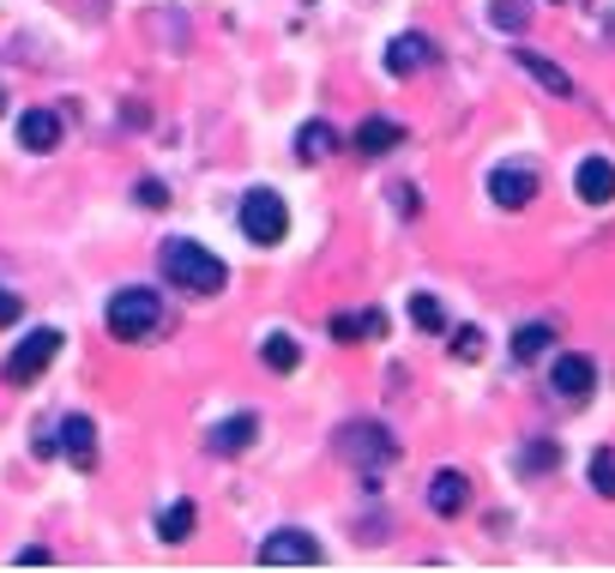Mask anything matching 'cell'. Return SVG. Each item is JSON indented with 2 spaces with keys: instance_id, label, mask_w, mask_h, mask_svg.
Returning a JSON list of instances; mask_svg holds the SVG:
<instances>
[{
  "instance_id": "13",
  "label": "cell",
  "mask_w": 615,
  "mask_h": 573,
  "mask_svg": "<svg viewBox=\"0 0 615 573\" xmlns=\"http://www.w3.org/2000/svg\"><path fill=\"white\" fill-rule=\"evenodd\" d=\"M19 146L24 151H55L60 146V115L55 110H24L19 115Z\"/></svg>"
},
{
  "instance_id": "28",
  "label": "cell",
  "mask_w": 615,
  "mask_h": 573,
  "mask_svg": "<svg viewBox=\"0 0 615 573\" xmlns=\"http://www.w3.org/2000/svg\"><path fill=\"white\" fill-rule=\"evenodd\" d=\"M24 314V296H12V290H0V326H12V320Z\"/></svg>"
},
{
  "instance_id": "14",
  "label": "cell",
  "mask_w": 615,
  "mask_h": 573,
  "mask_svg": "<svg viewBox=\"0 0 615 573\" xmlns=\"http://www.w3.org/2000/svg\"><path fill=\"white\" fill-rule=\"evenodd\" d=\"M392 146H405V127L386 122V115H368V122L356 127V151H362V158H386Z\"/></svg>"
},
{
  "instance_id": "27",
  "label": "cell",
  "mask_w": 615,
  "mask_h": 573,
  "mask_svg": "<svg viewBox=\"0 0 615 573\" xmlns=\"http://www.w3.org/2000/svg\"><path fill=\"white\" fill-rule=\"evenodd\" d=\"M453 356L477 363V356H482V332H477V326H458V332H453Z\"/></svg>"
},
{
  "instance_id": "1",
  "label": "cell",
  "mask_w": 615,
  "mask_h": 573,
  "mask_svg": "<svg viewBox=\"0 0 615 573\" xmlns=\"http://www.w3.org/2000/svg\"><path fill=\"white\" fill-rule=\"evenodd\" d=\"M157 266H163V278L175 284L181 296H217L229 284V266L212 254V248L187 242V236H169L163 248H157Z\"/></svg>"
},
{
  "instance_id": "17",
  "label": "cell",
  "mask_w": 615,
  "mask_h": 573,
  "mask_svg": "<svg viewBox=\"0 0 615 573\" xmlns=\"http://www.w3.org/2000/svg\"><path fill=\"white\" fill-rule=\"evenodd\" d=\"M332 151H338L332 122H301V127H296V158H301V163H320V158H332Z\"/></svg>"
},
{
  "instance_id": "24",
  "label": "cell",
  "mask_w": 615,
  "mask_h": 573,
  "mask_svg": "<svg viewBox=\"0 0 615 573\" xmlns=\"http://www.w3.org/2000/svg\"><path fill=\"white\" fill-rule=\"evenodd\" d=\"M591 489H597V495H610L615 501V452L603 447L597 459H591Z\"/></svg>"
},
{
  "instance_id": "7",
  "label": "cell",
  "mask_w": 615,
  "mask_h": 573,
  "mask_svg": "<svg viewBox=\"0 0 615 573\" xmlns=\"http://www.w3.org/2000/svg\"><path fill=\"white\" fill-rule=\"evenodd\" d=\"M549 387H555V399H567V404H585L591 399V387H597V368H591V356H555V368H549Z\"/></svg>"
},
{
  "instance_id": "20",
  "label": "cell",
  "mask_w": 615,
  "mask_h": 573,
  "mask_svg": "<svg viewBox=\"0 0 615 573\" xmlns=\"http://www.w3.org/2000/svg\"><path fill=\"white\" fill-rule=\"evenodd\" d=\"M549 344H555V326H549V320H531V326L513 332V356H519V363H537Z\"/></svg>"
},
{
  "instance_id": "18",
  "label": "cell",
  "mask_w": 615,
  "mask_h": 573,
  "mask_svg": "<svg viewBox=\"0 0 615 573\" xmlns=\"http://www.w3.org/2000/svg\"><path fill=\"white\" fill-rule=\"evenodd\" d=\"M332 339H338V344H350V339H386V314H380V308L338 314V320H332Z\"/></svg>"
},
{
  "instance_id": "10",
  "label": "cell",
  "mask_w": 615,
  "mask_h": 573,
  "mask_svg": "<svg viewBox=\"0 0 615 573\" xmlns=\"http://www.w3.org/2000/svg\"><path fill=\"white\" fill-rule=\"evenodd\" d=\"M573 187H579L585 206H610V199H615V163L610 158H585V163H579V175H573Z\"/></svg>"
},
{
  "instance_id": "25",
  "label": "cell",
  "mask_w": 615,
  "mask_h": 573,
  "mask_svg": "<svg viewBox=\"0 0 615 573\" xmlns=\"http://www.w3.org/2000/svg\"><path fill=\"white\" fill-rule=\"evenodd\" d=\"M133 199H139V206H145V211H163V206H169V187H163V182H157V175H145V182H139V187H133Z\"/></svg>"
},
{
  "instance_id": "21",
  "label": "cell",
  "mask_w": 615,
  "mask_h": 573,
  "mask_svg": "<svg viewBox=\"0 0 615 573\" xmlns=\"http://www.w3.org/2000/svg\"><path fill=\"white\" fill-rule=\"evenodd\" d=\"M260 363L272 368V375H289V368L301 363V351H296V339H289V332H272V339H265V351H260Z\"/></svg>"
},
{
  "instance_id": "4",
  "label": "cell",
  "mask_w": 615,
  "mask_h": 573,
  "mask_svg": "<svg viewBox=\"0 0 615 573\" xmlns=\"http://www.w3.org/2000/svg\"><path fill=\"white\" fill-rule=\"evenodd\" d=\"M55 356H60V332L55 326L24 332V339L12 344V356H7V380H12V387H31V380L48 375V363H55Z\"/></svg>"
},
{
  "instance_id": "3",
  "label": "cell",
  "mask_w": 615,
  "mask_h": 573,
  "mask_svg": "<svg viewBox=\"0 0 615 573\" xmlns=\"http://www.w3.org/2000/svg\"><path fill=\"white\" fill-rule=\"evenodd\" d=\"M338 459L356 465L362 477H374L398 459V440H392V428H380V423H344L338 428Z\"/></svg>"
},
{
  "instance_id": "29",
  "label": "cell",
  "mask_w": 615,
  "mask_h": 573,
  "mask_svg": "<svg viewBox=\"0 0 615 573\" xmlns=\"http://www.w3.org/2000/svg\"><path fill=\"white\" fill-rule=\"evenodd\" d=\"M0 110H7V98H0Z\"/></svg>"
},
{
  "instance_id": "8",
  "label": "cell",
  "mask_w": 615,
  "mask_h": 573,
  "mask_svg": "<svg viewBox=\"0 0 615 573\" xmlns=\"http://www.w3.org/2000/svg\"><path fill=\"white\" fill-rule=\"evenodd\" d=\"M489 194H494V206L519 211V206H531V199H537V175L519 170V163H501V170L489 175Z\"/></svg>"
},
{
  "instance_id": "2",
  "label": "cell",
  "mask_w": 615,
  "mask_h": 573,
  "mask_svg": "<svg viewBox=\"0 0 615 573\" xmlns=\"http://www.w3.org/2000/svg\"><path fill=\"white\" fill-rule=\"evenodd\" d=\"M103 320H109V332H115L121 344H139V339H151V332H157L163 302H157V290H145V284H127V290L109 296Z\"/></svg>"
},
{
  "instance_id": "12",
  "label": "cell",
  "mask_w": 615,
  "mask_h": 573,
  "mask_svg": "<svg viewBox=\"0 0 615 573\" xmlns=\"http://www.w3.org/2000/svg\"><path fill=\"white\" fill-rule=\"evenodd\" d=\"M55 447L67 452L79 471H91V465H96V428H91V416H67V423H60V440H55Z\"/></svg>"
},
{
  "instance_id": "16",
  "label": "cell",
  "mask_w": 615,
  "mask_h": 573,
  "mask_svg": "<svg viewBox=\"0 0 615 573\" xmlns=\"http://www.w3.org/2000/svg\"><path fill=\"white\" fill-rule=\"evenodd\" d=\"M253 435H260V416H229V423H217L212 428V452H248L253 447Z\"/></svg>"
},
{
  "instance_id": "9",
  "label": "cell",
  "mask_w": 615,
  "mask_h": 573,
  "mask_svg": "<svg viewBox=\"0 0 615 573\" xmlns=\"http://www.w3.org/2000/svg\"><path fill=\"white\" fill-rule=\"evenodd\" d=\"M429 61H434V43H429V37H417V31H405V37L386 43V73H392V79L422 73Z\"/></svg>"
},
{
  "instance_id": "11",
  "label": "cell",
  "mask_w": 615,
  "mask_h": 573,
  "mask_svg": "<svg viewBox=\"0 0 615 573\" xmlns=\"http://www.w3.org/2000/svg\"><path fill=\"white\" fill-rule=\"evenodd\" d=\"M429 507L441 513V519H458V513L470 507V483H465V471H434V483H429Z\"/></svg>"
},
{
  "instance_id": "23",
  "label": "cell",
  "mask_w": 615,
  "mask_h": 573,
  "mask_svg": "<svg viewBox=\"0 0 615 573\" xmlns=\"http://www.w3.org/2000/svg\"><path fill=\"white\" fill-rule=\"evenodd\" d=\"M410 320H417L422 332H441L446 326V308L434 302V296H410Z\"/></svg>"
},
{
  "instance_id": "15",
  "label": "cell",
  "mask_w": 615,
  "mask_h": 573,
  "mask_svg": "<svg viewBox=\"0 0 615 573\" xmlns=\"http://www.w3.org/2000/svg\"><path fill=\"white\" fill-rule=\"evenodd\" d=\"M513 61H519V67H525V73H531V79H537V85H543V91H555V98H573V79H567V67H555V61H549V55H537V49H519V55H513Z\"/></svg>"
},
{
  "instance_id": "6",
  "label": "cell",
  "mask_w": 615,
  "mask_h": 573,
  "mask_svg": "<svg viewBox=\"0 0 615 573\" xmlns=\"http://www.w3.org/2000/svg\"><path fill=\"white\" fill-rule=\"evenodd\" d=\"M253 555H260V568H314V561H320V543H314L308 531H272Z\"/></svg>"
},
{
  "instance_id": "26",
  "label": "cell",
  "mask_w": 615,
  "mask_h": 573,
  "mask_svg": "<svg viewBox=\"0 0 615 573\" xmlns=\"http://www.w3.org/2000/svg\"><path fill=\"white\" fill-rule=\"evenodd\" d=\"M525 19H531V7H525V0H494V25H501V31L525 25Z\"/></svg>"
},
{
  "instance_id": "19",
  "label": "cell",
  "mask_w": 615,
  "mask_h": 573,
  "mask_svg": "<svg viewBox=\"0 0 615 573\" xmlns=\"http://www.w3.org/2000/svg\"><path fill=\"white\" fill-rule=\"evenodd\" d=\"M193 525H200V513H193V501H169L163 513H157V537L163 543H187Z\"/></svg>"
},
{
  "instance_id": "5",
  "label": "cell",
  "mask_w": 615,
  "mask_h": 573,
  "mask_svg": "<svg viewBox=\"0 0 615 573\" xmlns=\"http://www.w3.org/2000/svg\"><path fill=\"white\" fill-rule=\"evenodd\" d=\"M284 230H289L284 199H277L272 187H253V194L241 199V236L260 242V248H277V242H284Z\"/></svg>"
},
{
  "instance_id": "22",
  "label": "cell",
  "mask_w": 615,
  "mask_h": 573,
  "mask_svg": "<svg viewBox=\"0 0 615 573\" xmlns=\"http://www.w3.org/2000/svg\"><path fill=\"white\" fill-rule=\"evenodd\" d=\"M555 459H561L555 440H531V447L519 452V471H555Z\"/></svg>"
}]
</instances>
